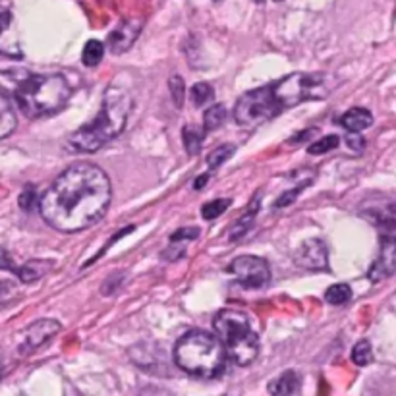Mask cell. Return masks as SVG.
<instances>
[{
    "instance_id": "6da1fadb",
    "label": "cell",
    "mask_w": 396,
    "mask_h": 396,
    "mask_svg": "<svg viewBox=\"0 0 396 396\" xmlns=\"http://www.w3.org/2000/svg\"><path fill=\"white\" fill-rule=\"evenodd\" d=\"M111 202L113 186L106 172L91 163H75L47 187L37 207L47 225L74 234L97 225Z\"/></svg>"
},
{
    "instance_id": "7a4b0ae2",
    "label": "cell",
    "mask_w": 396,
    "mask_h": 396,
    "mask_svg": "<svg viewBox=\"0 0 396 396\" xmlns=\"http://www.w3.org/2000/svg\"><path fill=\"white\" fill-rule=\"evenodd\" d=\"M132 109H134L132 95L122 87L111 85L103 97V105L97 116L91 120L89 124L78 128L74 134L68 137V149L75 153L99 151L103 145L113 142L114 137H118L124 132Z\"/></svg>"
},
{
    "instance_id": "3957f363",
    "label": "cell",
    "mask_w": 396,
    "mask_h": 396,
    "mask_svg": "<svg viewBox=\"0 0 396 396\" xmlns=\"http://www.w3.org/2000/svg\"><path fill=\"white\" fill-rule=\"evenodd\" d=\"M72 97V85L62 74H27L16 85L14 101L27 118L60 113Z\"/></svg>"
},
{
    "instance_id": "277c9868",
    "label": "cell",
    "mask_w": 396,
    "mask_h": 396,
    "mask_svg": "<svg viewBox=\"0 0 396 396\" xmlns=\"http://www.w3.org/2000/svg\"><path fill=\"white\" fill-rule=\"evenodd\" d=\"M226 352L215 335L190 330L174 346V364L192 377L217 379L226 369Z\"/></svg>"
},
{
    "instance_id": "5b68a950",
    "label": "cell",
    "mask_w": 396,
    "mask_h": 396,
    "mask_svg": "<svg viewBox=\"0 0 396 396\" xmlns=\"http://www.w3.org/2000/svg\"><path fill=\"white\" fill-rule=\"evenodd\" d=\"M215 337L223 344L226 358L236 366H249L259 354V337L244 311L240 309H221L213 321Z\"/></svg>"
},
{
    "instance_id": "8992f818",
    "label": "cell",
    "mask_w": 396,
    "mask_h": 396,
    "mask_svg": "<svg viewBox=\"0 0 396 396\" xmlns=\"http://www.w3.org/2000/svg\"><path fill=\"white\" fill-rule=\"evenodd\" d=\"M280 113L283 111L275 101L271 85H263L257 89L247 91L236 101L234 120L242 128H255L269 122L271 118H275Z\"/></svg>"
},
{
    "instance_id": "52a82bcc",
    "label": "cell",
    "mask_w": 396,
    "mask_h": 396,
    "mask_svg": "<svg viewBox=\"0 0 396 396\" xmlns=\"http://www.w3.org/2000/svg\"><path fill=\"white\" fill-rule=\"evenodd\" d=\"M226 271L246 290H263L271 283L269 263L257 255H240L228 265Z\"/></svg>"
},
{
    "instance_id": "ba28073f",
    "label": "cell",
    "mask_w": 396,
    "mask_h": 396,
    "mask_svg": "<svg viewBox=\"0 0 396 396\" xmlns=\"http://www.w3.org/2000/svg\"><path fill=\"white\" fill-rule=\"evenodd\" d=\"M294 261L299 269L329 271V249L319 238L306 240L294 254Z\"/></svg>"
},
{
    "instance_id": "9c48e42d",
    "label": "cell",
    "mask_w": 396,
    "mask_h": 396,
    "mask_svg": "<svg viewBox=\"0 0 396 396\" xmlns=\"http://www.w3.org/2000/svg\"><path fill=\"white\" fill-rule=\"evenodd\" d=\"M396 269V246H395V232H383L381 236V252L379 257L375 259L367 277L371 283H381L385 278L395 275Z\"/></svg>"
},
{
    "instance_id": "30bf717a",
    "label": "cell",
    "mask_w": 396,
    "mask_h": 396,
    "mask_svg": "<svg viewBox=\"0 0 396 396\" xmlns=\"http://www.w3.org/2000/svg\"><path fill=\"white\" fill-rule=\"evenodd\" d=\"M143 30V22L137 20V18H130V20H124L120 22L116 27H114L109 37H106V47L113 54H122L132 49V45L135 43V39L140 37V33Z\"/></svg>"
},
{
    "instance_id": "8fae6325",
    "label": "cell",
    "mask_w": 396,
    "mask_h": 396,
    "mask_svg": "<svg viewBox=\"0 0 396 396\" xmlns=\"http://www.w3.org/2000/svg\"><path fill=\"white\" fill-rule=\"evenodd\" d=\"M62 329V325L54 319H39L25 330V342H23L22 352H33L37 348H43L47 342H51Z\"/></svg>"
},
{
    "instance_id": "7c38bea8",
    "label": "cell",
    "mask_w": 396,
    "mask_h": 396,
    "mask_svg": "<svg viewBox=\"0 0 396 396\" xmlns=\"http://www.w3.org/2000/svg\"><path fill=\"white\" fill-rule=\"evenodd\" d=\"M338 124L348 130V132H364L367 128L373 124V114L369 113L367 109H361V106H354L350 111L338 118Z\"/></svg>"
},
{
    "instance_id": "4fadbf2b",
    "label": "cell",
    "mask_w": 396,
    "mask_h": 396,
    "mask_svg": "<svg viewBox=\"0 0 396 396\" xmlns=\"http://www.w3.org/2000/svg\"><path fill=\"white\" fill-rule=\"evenodd\" d=\"M54 267V261L51 259H30L27 263H23L22 267H18L16 269V275L18 278L25 284H31L39 280V278H43L49 273V271Z\"/></svg>"
},
{
    "instance_id": "5bb4252c",
    "label": "cell",
    "mask_w": 396,
    "mask_h": 396,
    "mask_svg": "<svg viewBox=\"0 0 396 396\" xmlns=\"http://www.w3.org/2000/svg\"><path fill=\"white\" fill-rule=\"evenodd\" d=\"M267 390L271 395L278 396H292L299 392V377L294 371H284L283 375H278L275 381H271L267 385Z\"/></svg>"
},
{
    "instance_id": "9a60e30c",
    "label": "cell",
    "mask_w": 396,
    "mask_h": 396,
    "mask_svg": "<svg viewBox=\"0 0 396 396\" xmlns=\"http://www.w3.org/2000/svg\"><path fill=\"white\" fill-rule=\"evenodd\" d=\"M259 202H261V195L255 194L254 202L249 203V207H247V213L244 215V217L240 218V221H236L234 225H232L230 228V240L232 242H236V240H240L244 234H246L252 226H254V221L255 217H257V213H259Z\"/></svg>"
},
{
    "instance_id": "2e32d148",
    "label": "cell",
    "mask_w": 396,
    "mask_h": 396,
    "mask_svg": "<svg viewBox=\"0 0 396 396\" xmlns=\"http://www.w3.org/2000/svg\"><path fill=\"white\" fill-rule=\"evenodd\" d=\"M16 126H18V118H16L14 106L6 95L0 93V140L14 134Z\"/></svg>"
},
{
    "instance_id": "e0dca14e",
    "label": "cell",
    "mask_w": 396,
    "mask_h": 396,
    "mask_svg": "<svg viewBox=\"0 0 396 396\" xmlns=\"http://www.w3.org/2000/svg\"><path fill=\"white\" fill-rule=\"evenodd\" d=\"M203 140H205V130L195 126V124H186L182 130V142H184L187 155H192V157L202 151Z\"/></svg>"
},
{
    "instance_id": "ac0fdd59",
    "label": "cell",
    "mask_w": 396,
    "mask_h": 396,
    "mask_svg": "<svg viewBox=\"0 0 396 396\" xmlns=\"http://www.w3.org/2000/svg\"><path fill=\"white\" fill-rule=\"evenodd\" d=\"M103 56H105V43L99 41V39H91L85 43L82 53L83 64L87 68H95L103 62Z\"/></svg>"
},
{
    "instance_id": "d6986e66",
    "label": "cell",
    "mask_w": 396,
    "mask_h": 396,
    "mask_svg": "<svg viewBox=\"0 0 396 396\" xmlns=\"http://www.w3.org/2000/svg\"><path fill=\"white\" fill-rule=\"evenodd\" d=\"M225 122L226 106L221 105V103H215V105H211L209 109L205 111V116H203V130H205V132H215V130H218Z\"/></svg>"
},
{
    "instance_id": "ffe728a7",
    "label": "cell",
    "mask_w": 396,
    "mask_h": 396,
    "mask_svg": "<svg viewBox=\"0 0 396 396\" xmlns=\"http://www.w3.org/2000/svg\"><path fill=\"white\" fill-rule=\"evenodd\" d=\"M350 299L352 288L344 283L333 284V286H329L327 292H325V302L330 304V306H344V304H348Z\"/></svg>"
},
{
    "instance_id": "44dd1931",
    "label": "cell",
    "mask_w": 396,
    "mask_h": 396,
    "mask_svg": "<svg viewBox=\"0 0 396 396\" xmlns=\"http://www.w3.org/2000/svg\"><path fill=\"white\" fill-rule=\"evenodd\" d=\"M352 361L358 367H366L373 361V348H371L369 340L361 338V340L354 344V348H352Z\"/></svg>"
},
{
    "instance_id": "7402d4cb",
    "label": "cell",
    "mask_w": 396,
    "mask_h": 396,
    "mask_svg": "<svg viewBox=\"0 0 396 396\" xmlns=\"http://www.w3.org/2000/svg\"><path fill=\"white\" fill-rule=\"evenodd\" d=\"M190 97H192V103L194 106H205L215 101V89L211 87L209 83H195L192 91H190Z\"/></svg>"
},
{
    "instance_id": "603a6c76",
    "label": "cell",
    "mask_w": 396,
    "mask_h": 396,
    "mask_svg": "<svg viewBox=\"0 0 396 396\" xmlns=\"http://www.w3.org/2000/svg\"><path fill=\"white\" fill-rule=\"evenodd\" d=\"M234 153H236V147H234L232 143L218 145L217 149H213L209 153V157H207V166H209L211 171H215V168H218L221 165H225L226 161H228Z\"/></svg>"
},
{
    "instance_id": "cb8c5ba5",
    "label": "cell",
    "mask_w": 396,
    "mask_h": 396,
    "mask_svg": "<svg viewBox=\"0 0 396 396\" xmlns=\"http://www.w3.org/2000/svg\"><path fill=\"white\" fill-rule=\"evenodd\" d=\"M230 205H232V199H226V197L207 202L202 207V217L205 218V221H215V218L221 217V215H223V213H225Z\"/></svg>"
},
{
    "instance_id": "d4e9b609",
    "label": "cell",
    "mask_w": 396,
    "mask_h": 396,
    "mask_svg": "<svg viewBox=\"0 0 396 396\" xmlns=\"http://www.w3.org/2000/svg\"><path fill=\"white\" fill-rule=\"evenodd\" d=\"M338 143H340V137H338V135L335 134L325 135L321 140H317L315 143H311L309 149H307V153H309V155H325V153H329V151L337 149Z\"/></svg>"
},
{
    "instance_id": "484cf974",
    "label": "cell",
    "mask_w": 396,
    "mask_h": 396,
    "mask_svg": "<svg viewBox=\"0 0 396 396\" xmlns=\"http://www.w3.org/2000/svg\"><path fill=\"white\" fill-rule=\"evenodd\" d=\"M168 87H171V95L174 99V105L182 106L184 105V97H186V83L182 80V75H172L171 82H168Z\"/></svg>"
},
{
    "instance_id": "4316f807",
    "label": "cell",
    "mask_w": 396,
    "mask_h": 396,
    "mask_svg": "<svg viewBox=\"0 0 396 396\" xmlns=\"http://www.w3.org/2000/svg\"><path fill=\"white\" fill-rule=\"evenodd\" d=\"M195 238H199V228H180L171 236L168 242L172 244H180V246H187L190 242H194Z\"/></svg>"
},
{
    "instance_id": "83f0119b",
    "label": "cell",
    "mask_w": 396,
    "mask_h": 396,
    "mask_svg": "<svg viewBox=\"0 0 396 396\" xmlns=\"http://www.w3.org/2000/svg\"><path fill=\"white\" fill-rule=\"evenodd\" d=\"M344 143H346L348 151H352L354 155H361L364 149H366V140H364V135L358 134V132H348L346 137H344Z\"/></svg>"
},
{
    "instance_id": "f1b7e54d",
    "label": "cell",
    "mask_w": 396,
    "mask_h": 396,
    "mask_svg": "<svg viewBox=\"0 0 396 396\" xmlns=\"http://www.w3.org/2000/svg\"><path fill=\"white\" fill-rule=\"evenodd\" d=\"M39 202V195L33 192V187H27L22 195H20V207L25 211L33 209V205Z\"/></svg>"
},
{
    "instance_id": "f546056e",
    "label": "cell",
    "mask_w": 396,
    "mask_h": 396,
    "mask_svg": "<svg viewBox=\"0 0 396 396\" xmlns=\"http://www.w3.org/2000/svg\"><path fill=\"white\" fill-rule=\"evenodd\" d=\"M304 190V186H298L296 190H290V192H284L280 197H278L277 202H275V207H286V205H290V203H294V199L298 197V194Z\"/></svg>"
},
{
    "instance_id": "4dcf8cb0",
    "label": "cell",
    "mask_w": 396,
    "mask_h": 396,
    "mask_svg": "<svg viewBox=\"0 0 396 396\" xmlns=\"http://www.w3.org/2000/svg\"><path fill=\"white\" fill-rule=\"evenodd\" d=\"M0 269L10 271V273H16V269H18L12 255L8 254V249H4L2 246H0Z\"/></svg>"
},
{
    "instance_id": "1f68e13d",
    "label": "cell",
    "mask_w": 396,
    "mask_h": 396,
    "mask_svg": "<svg viewBox=\"0 0 396 396\" xmlns=\"http://www.w3.org/2000/svg\"><path fill=\"white\" fill-rule=\"evenodd\" d=\"M10 23H12V14L10 12H0V35L10 27Z\"/></svg>"
},
{
    "instance_id": "d6a6232c",
    "label": "cell",
    "mask_w": 396,
    "mask_h": 396,
    "mask_svg": "<svg viewBox=\"0 0 396 396\" xmlns=\"http://www.w3.org/2000/svg\"><path fill=\"white\" fill-rule=\"evenodd\" d=\"M207 180H209V174H202V176L197 178V182H195V184H194L195 190H202V187L205 186V184H207Z\"/></svg>"
},
{
    "instance_id": "836d02e7",
    "label": "cell",
    "mask_w": 396,
    "mask_h": 396,
    "mask_svg": "<svg viewBox=\"0 0 396 396\" xmlns=\"http://www.w3.org/2000/svg\"><path fill=\"white\" fill-rule=\"evenodd\" d=\"M255 2H263V0H255ZM273 2H283V0H273Z\"/></svg>"
},
{
    "instance_id": "e575fe53",
    "label": "cell",
    "mask_w": 396,
    "mask_h": 396,
    "mask_svg": "<svg viewBox=\"0 0 396 396\" xmlns=\"http://www.w3.org/2000/svg\"><path fill=\"white\" fill-rule=\"evenodd\" d=\"M213 2H221V0H213Z\"/></svg>"
}]
</instances>
